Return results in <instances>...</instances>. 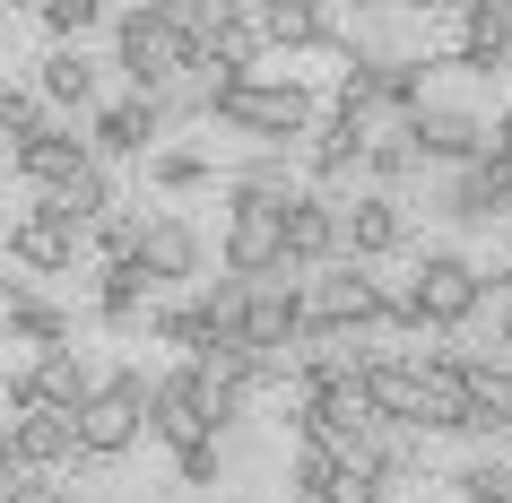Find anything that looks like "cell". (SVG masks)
<instances>
[{
    "instance_id": "obj_1",
    "label": "cell",
    "mask_w": 512,
    "mask_h": 503,
    "mask_svg": "<svg viewBox=\"0 0 512 503\" xmlns=\"http://www.w3.org/2000/svg\"><path fill=\"white\" fill-rule=\"evenodd\" d=\"M287 157H261V165H243L235 191H226V278H270L278 261V235H287Z\"/></svg>"
},
{
    "instance_id": "obj_2",
    "label": "cell",
    "mask_w": 512,
    "mask_h": 503,
    "mask_svg": "<svg viewBox=\"0 0 512 503\" xmlns=\"http://www.w3.org/2000/svg\"><path fill=\"white\" fill-rule=\"evenodd\" d=\"M113 70L131 79V96H165V87H183L200 70V35H183L157 0H131L113 18Z\"/></svg>"
},
{
    "instance_id": "obj_3",
    "label": "cell",
    "mask_w": 512,
    "mask_h": 503,
    "mask_svg": "<svg viewBox=\"0 0 512 503\" xmlns=\"http://www.w3.org/2000/svg\"><path fill=\"white\" fill-rule=\"evenodd\" d=\"M478 304H486V269L469 252H426L391 287V330H460V321H478Z\"/></svg>"
},
{
    "instance_id": "obj_4",
    "label": "cell",
    "mask_w": 512,
    "mask_h": 503,
    "mask_svg": "<svg viewBox=\"0 0 512 503\" xmlns=\"http://www.w3.org/2000/svg\"><path fill=\"white\" fill-rule=\"evenodd\" d=\"M209 113L226 122V131H243V139H270V148H287V139L313 131V96H304L296 79H270V70H252V79H217L209 87Z\"/></svg>"
},
{
    "instance_id": "obj_5",
    "label": "cell",
    "mask_w": 512,
    "mask_h": 503,
    "mask_svg": "<svg viewBox=\"0 0 512 503\" xmlns=\"http://www.w3.org/2000/svg\"><path fill=\"white\" fill-rule=\"evenodd\" d=\"M70 434H79V460H122L148 434V373H96L70 408Z\"/></svg>"
},
{
    "instance_id": "obj_6",
    "label": "cell",
    "mask_w": 512,
    "mask_h": 503,
    "mask_svg": "<svg viewBox=\"0 0 512 503\" xmlns=\"http://www.w3.org/2000/svg\"><path fill=\"white\" fill-rule=\"evenodd\" d=\"M304 321L313 330H391V287L365 278V261H322V278H304Z\"/></svg>"
},
{
    "instance_id": "obj_7",
    "label": "cell",
    "mask_w": 512,
    "mask_h": 503,
    "mask_svg": "<svg viewBox=\"0 0 512 503\" xmlns=\"http://www.w3.org/2000/svg\"><path fill=\"white\" fill-rule=\"evenodd\" d=\"M252 356H287L304 330V278H287V269H270V278H243V304L235 321H226Z\"/></svg>"
},
{
    "instance_id": "obj_8",
    "label": "cell",
    "mask_w": 512,
    "mask_h": 503,
    "mask_svg": "<svg viewBox=\"0 0 512 503\" xmlns=\"http://www.w3.org/2000/svg\"><path fill=\"white\" fill-rule=\"evenodd\" d=\"M209 373L200 365H174L165 373V382H148V434H157V443H217V408H209Z\"/></svg>"
},
{
    "instance_id": "obj_9",
    "label": "cell",
    "mask_w": 512,
    "mask_h": 503,
    "mask_svg": "<svg viewBox=\"0 0 512 503\" xmlns=\"http://www.w3.org/2000/svg\"><path fill=\"white\" fill-rule=\"evenodd\" d=\"M400 131L417 148V165H478L486 157V122L469 105H417Z\"/></svg>"
},
{
    "instance_id": "obj_10",
    "label": "cell",
    "mask_w": 512,
    "mask_h": 503,
    "mask_svg": "<svg viewBox=\"0 0 512 503\" xmlns=\"http://www.w3.org/2000/svg\"><path fill=\"white\" fill-rule=\"evenodd\" d=\"M278 261H287V269L339 261V200H322V191H287V235H278Z\"/></svg>"
},
{
    "instance_id": "obj_11",
    "label": "cell",
    "mask_w": 512,
    "mask_h": 503,
    "mask_svg": "<svg viewBox=\"0 0 512 503\" xmlns=\"http://www.w3.org/2000/svg\"><path fill=\"white\" fill-rule=\"evenodd\" d=\"M408 243V217L391 191H365L356 209H339V261H391Z\"/></svg>"
},
{
    "instance_id": "obj_12",
    "label": "cell",
    "mask_w": 512,
    "mask_h": 503,
    "mask_svg": "<svg viewBox=\"0 0 512 503\" xmlns=\"http://www.w3.org/2000/svg\"><path fill=\"white\" fill-rule=\"evenodd\" d=\"M9 157H18V174H27L35 191H61V183H79L87 165H96V157H87V139H79V131H61V122H35V131L9 148Z\"/></svg>"
},
{
    "instance_id": "obj_13",
    "label": "cell",
    "mask_w": 512,
    "mask_h": 503,
    "mask_svg": "<svg viewBox=\"0 0 512 503\" xmlns=\"http://www.w3.org/2000/svg\"><path fill=\"white\" fill-rule=\"evenodd\" d=\"M504 61H512V0H460V53H452V70L495 79Z\"/></svg>"
},
{
    "instance_id": "obj_14",
    "label": "cell",
    "mask_w": 512,
    "mask_h": 503,
    "mask_svg": "<svg viewBox=\"0 0 512 503\" xmlns=\"http://www.w3.org/2000/svg\"><path fill=\"white\" fill-rule=\"evenodd\" d=\"M200 252H209V243H200L191 217H148L139 243H131V261L148 269V287H165V278H200Z\"/></svg>"
},
{
    "instance_id": "obj_15",
    "label": "cell",
    "mask_w": 512,
    "mask_h": 503,
    "mask_svg": "<svg viewBox=\"0 0 512 503\" xmlns=\"http://www.w3.org/2000/svg\"><path fill=\"white\" fill-rule=\"evenodd\" d=\"M9 425V443H18V469L35 477H53L79 460V434H70V408H18V417H0Z\"/></svg>"
},
{
    "instance_id": "obj_16",
    "label": "cell",
    "mask_w": 512,
    "mask_h": 503,
    "mask_svg": "<svg viewBox=\"0 0 512 503\" xmlns=\"http://www.w3.org/2000/svg\"><path fill=\"white\" fill-rule=\"evenodd\" d=\"M70 261H79V235H70L61 217H44V209L9 217V269H35V278H61Z\"/></svg>"
},
{
    "instance_id": "obj_17",
    "label": "cell",
    "mask_w": 512,
    "mask_h": 503,
    "mask_svg": "<svg viewBox=\"0 0 512 503\" xmlns=\"http://www.w3.org/2000/svg\"><path fill=\"white\" fill-rule=\"evenodd\" d=\"M157 131H165L157 96H122V105H105V113H96V139H87V157H96V165H113V157H139V148H148Z\"/></svg>"
},
{
    "instance_id": "obj_18",
    "label": "cell",
    "mask_w": 512,
    "mask_h": 503,
    "mask_svg": "<svg viewBox=\"0 0 512 503\" xmlns=\"http://www.w3.org/2000/svg\"><path fill=\"white\" fill-rule=\"evenodd\" d=\"M443 217H460V226H486V217H512V165H452V200H443Z\"/></svg>"
},
{
    "instance_id": "obj_19",
    "label": "cell",
    "mask_w": 512,
    "mask_h": 503,
    "mask_svg": "<svg viewBox=\"0 0 512 503\" xmlns=\"http://www.w3.org/2000/svg\"><path fill=\"white\" fill-rule=\"evenodd\" d=\"M365 139H374V113H330V122H313V148H304L313 183L356 174V165H365Z\"/></svg>"
},
{
    "instance_id": "obj_20",
    "label": "cell",
    "mask_w": 512,
    "mask_h": 503,
    "mask_svg": "<svg viewBox=\"0 0 512 503\" xmlns=\"http://www.w3.org/2000/svg\"><path fill=\"white\" fill-rule=\"evenodd\" d=\"M96 321L105 330H139L148 321V269L122 252V261H105V278H96Z\"/></svg>"
},
{
    "instance_id": "obj_21",
    "label": "cell",
    "mask_w": 512,
    "mask_h": 503,
    "mask_svg": "<svg viewBox=\"0 0 512 503\" xmlns=\"http://www.w3.org/2000/svg\"><path fill=\"white\" fill-rule=\"evenodd\" d=\"M35 96L44 105H96V61H87V44H53L44 53V70H35Z\"/></svg>"
},
{
    "instance_id": "obj_22",
    "label": "cell",
    "mask_w": 512,
    "mask_h": 503,
    "mask_svg": "<svg viewBox=\"0 0 512 503\" xmlns=\"http://www.w3.org/2000/svg\"><path fill=\"white\" fill-rule=\"evenodd\" d=\"M35 209H44V217H61L70 235H79V226H96V217L113 209V183H105V165H87L79 183H61V191H35Z\"/></svg>"
},
{
    "instance_id": "obj_23",
    "label": "cell",
    "mask_w": 512,
    "mask_h": 503,
    "mask_svg": "<svg viewBox=\"0 0 512 503\" xmlns=\"http://www.w3.org/2000/svg\"><path fill=\"white\" fill-rule=\"evenodd\" d=\"M70 339V313L61 304H44V295H9V347H61Z\"/></svg>"
},
{
    "instance_id": "obj_24",
    "label": "cell",
    "mask_w": 512,
    "mask_h": 503,
    "mask_svg": "<svg viewBox=\"0 0 512 503\" xmlns=\"http://www.w3.org/2000/svg\"><path fill=\"white\" fill-rule=\"evenodd\" d=\"M417 113L426 105V61H374V113Z\"/></svg>"
},
{
    "instance_id": "obj_25",
    "label": "cell",
    "mask_w": 512,
    "mask_h": 503,
    "mask_svg": "<svg viewBox=\"0 0 512 503\" xmlns=\"http://www.w3.org/2000/svg\"><path fill=\"white\" fill-rule=\"evenodd\" d=\"M35 18L53 27V44H87V35L105 27V0H44Z\"/></svg>"
},
{
    "instance_id": "obj_26",
    "label": "cell",
    "mask_w": 512,
    "mask_h": 503,
    "mask_svg": "<svg viewBox=\"0 0 512 503\" xmlns=\"http://www.w3.org/2000/svg\"><path fill=\"white\" fill-rule=\"evenodd\" d=\"M148 183L157 191H200L209 183V157H200V148H157V157H148Z\"/></svg>"
},
{
    "instance_id": "obj_27",
    "label": "cell",
    "mask_w": 512,
    "mask_h": 503,
    "mask_svg": "<svg viewBox=\"0 0 512 503\" xmlns=\"http://www.w3.org/2000/svg\"><path fill=\"white\" fill-rule=\"evenodd\" d=\"M148 330H157L165 347H183V356H191V347H209V330H217V321L200 313V304H174V313H157Z\"/></svg>"
},
{
    "instance_id": "obj_28",
    "label": "cell",
    "mask_w": 512,
    "mask_h": 503,
    "mask_svg": "<svg viewBox=\"0 0 512 503\" xmlns=\"http://www.w3.org/2000/svg\"><path fill=\"white\" fill-rule=\"evenodd\" d=\"M452 486H460V503H512V469L504 460H469Z\"/></svg>"
},
{
    "instance_id": "obj_29",
    "label": "cell",
    "mask_w": 512,
    "mask_h": 503,
    "mask_svg": "<svg viewBox=\"0 0 512 503\" xmlns=\"http://www.w3.org/2000/svg\"><path fill=\"white\" fill-rule=\"evenodd\" d=\"M35 122H44V96H35V87H0V139L18 148Z\"/></svg>"
},
{
    "instance_id": "obj_30",
    "label": "cell",
    "mask_w": 512,
    "mask_h": 503,
    "mask_svg": "<svg viewBox=\"0 0 512 503\" xmlns=\"http://www.w3.org/2000/svg\"><path fill=\"white\" fill-rule=\"evenodd\" d=\"M131 243H139V217H122V209H105V217H96V252H105V261H122Z\"/></svg>"
},
{
    "instance_id": "obj_31",
    "label": "cell",
    "mask_w": 512,
    "mask_h": 503,
    "mask_svg": "<svg viewBox=\"0 0 512 503\" xmlns=\"http://www.w3.org/2000/svg\"><path fill=\"white\" fill-rule=\"evenodd\" d=\"M0 503H79V495H70V486H53V477H18V486H0Z\"/></svg>"
},
{
    "instance_id": "obj_32",
    "label": "cell",
    "mask_w": 512,
    "mask_h": 503,
    "mask_svg": "<svg viewBox=\"0 0 512 503\" xmlns=\"http://www.w3.org/2000/svg\"><path fill=\"white\" fill-rule=\"evenodd\" d=\"M174 469H183V486H217V443H183Z\"/></svg>"
},
{
    "instance_id": "obj_33",
    "label": "cell",
    "mask_w": 512,
    "mask_h": 503,
    "mask_svg": "<svg viewBox=\"0 0 512 503\" xmlns=\"http://www.w3.org/2000/svg\"><path fill=\"white\" fill-rule=\"evenodd\" d=\"M486 304H495V339L512 347V278H486Z\"/></svg>"
},
{
    "instance_id": "obj_34",
    "label": "cell",
    "mask_w": 512,
    "mask_h": 503,
    "mask_svg": "<svg viewBox=\"0 0 512 503\" xmlns=\"http://www.w3.org/2000/svg\"><path fill=\"white\" fill-rule=\"evenodd\" d=\"M486 165H512V113H504V122H486Z\"/></svg>"
},
{
    "instance_id": "obj_35",
    "label": "cell",
    "mask_w": 512,
    "mask_h": 503,
    "mask_svg": "<svg viewBox=\"0 0 512 503\" xmlns=\"http://www.w3.org/2000/svg\"><path fill=\"white\" fill-rule=\"evenodd\" d=\"M18 477L27 469H18V443H9V425H0V486H18Z\"/></svg>"
},
{
    "instance_id": "obj_36",
    "label": "cell",
    "mask_w": 512,
    "mask_h": 503,
    "mask_svg": "<svg viewBox=\"0 0 512 503\" xmlns=\"http://www.w3.org/2000/svg\"><path fill=\"white\" fill-rule=\"evenodd\" d=\"M18 9H44V0H18Z\"/></svg>"
}]
</instances>
